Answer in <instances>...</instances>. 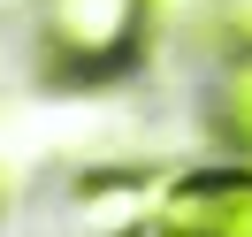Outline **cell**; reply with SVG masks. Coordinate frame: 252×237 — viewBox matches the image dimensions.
Listing matches in <instances>:
<instances>
[{
    "instance_id": "obj_1",
    "label": "cell",
    "mask_w": 252,
    "mask_h": 237,
    "mask_svg": "<svg viewBox=\"0 0 252 237\" xmlns=\"http://www.w3.org/2000/svg\"><path fill=\"white\" fill-rule=\"evenodd\" d=\"M145 0H38L46 84H107L145 54Z\"/></svg>"
},
{
    "instance_id": "obj_2",
    "label": "cell",
    "mask_w": 252,
    "mask_h": 237,
    "mask_svg": "<svg viewBox=\"0 0 252 237\" xmlns=\"http://www.w3.org/2000/svg\"><path fill=\"white\" fill-rule=\"evenodd\" d=\"M153 237H252V161L184 169L153 206Z\"/></svg>"
},
{
    "instance_id": "obj_3",
    "label": "cell",
    "mask_w": 252,
    "mask_h": 237,
    "mask_svg": "<svg viewBox=\"0 0 252 237\" xmlns=\"http://www.w3.org/2000/svg\"><path fill=\"white\" fill-rule=\"evenodd\" d=\"M69 206H77V237H153L160 184L145 169H84L69 184Z\"/></svg>"
},
{
    "instance_id": "obj_4",
    "label": "cell",
    "mask_w": 252,
    "mask_h": 237,
    "mask_svg": "<svg viewBox=\"0 0 252 237\" xmlns=\"http://www.w3.org/2000/svg\"><path fill=\"white\" fill-rule=\"evenodd\" d=\"M206 130L229 161H252V46H229V62L214 69L206 92Z\"/></svg>"
},
{
    "instance_id": "obj_5",
    "label": "cell",
    "mask_w": 252,
    "mask_h": 237,
    "mask_svg": "<svg viewBox=\"0 0 252 237\" xmlns=\"http://www.w3.org/2000/svg\"><path fill=\"white\" fill-rule=\"evenodd\" d=\"M221 31H229V46H252V0H214Z\"/></svg>"
}]
</instances>
